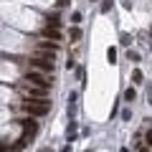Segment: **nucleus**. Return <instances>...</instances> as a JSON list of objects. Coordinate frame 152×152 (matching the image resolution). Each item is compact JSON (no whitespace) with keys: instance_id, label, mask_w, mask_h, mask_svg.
Returning a JSON list of instances; mask_svg holds the SVG:
<instances>
[{"instance_id":"1","label":"nucleus","mask_w":152,"mask_h":152,"mask_svg":"<svg viewBox=\"0 0 152 152\" xmlns=\"http://www.w3.org/2000/svg\"><path fill=\"white\" fill-rule=\"evenodd\" d=\"M20 109L28 117H43V114L51 112V102H46V99H26L20 104Z\"/></svg>"},{"instance_id":"2","label":"nucleus","mask_w":152,"mask_h":152,"mask_svg":"<svg viewBox=\"0 0 152 152\" xmlns=\"http://www.w3.org/2000/svg\"><path fill=\"white\" fill-rule=\"evenodd\" d=\"M28 66L38 71H46V74H53V56L51 53H36L28 58Z\"/></svg>"},{"instance_id":"3","label":"nucleus","mask_w":152,"mask_h":152,"mask_svg":"<svg viewBox=\"0 0 152 152\" xmlns=\"http://www.w3.org/2000/svg\"><path fill=\"white\" fill-rule=\"evenodd\" d=\"M18 89H20V91L26 94L28 99H46V91H48V89H43V86H36V84L26 81V79H23V81L18 84Z\"/></svg>"},{"instance_id":"4","label":"nucleus","mask_w":152,"mask_h":152,"mask_svg":"<svg viewBox=\"0 0 152 152\" xmlns=\"http://www.w3.org/2000/svg\"><path fill=\"white\" fill-rule=\"evenodd\" d=\"M26 81H31V84H36V86H43V89H48V76H46V71H38V69H33V71H28L26 74Z\"/></svg>"},{"instance_id":"5","label":"nucleus","mask_w":152,"mask_h":152,"mask_svg":"<svg viewBox=\"0 0 152 152\" xmlns=\"http://www.w3.org/2000/svg\"><path fill=\"white\" fill-rule=\"evenodd\" d=\"M36 48H38V53H51L53 56L56 51H58V43H56V41H41Z\"/></svg>"},{"instance_id":"6","label":"nucleus","mask_w":152,"mask_h":152,"mask_svg":"<svg viewBox=\"0 0 152 152\" xmlns=\"http://www.w3.org/2000/svg\"><path fill=\"white\" fill-rule=\"evenodd\" d=\"M43 38H51V41H61V31L53 26H46L43 28Z\"/></svg>"},{"instance_id":"7","label":"nucleus","mask_w":152,"mask_h":152,"mask_svg":"<svg viewBox=\"0 0 152 152\" xmlns=\"http://www.w3.org/2000/svg\"><path fill=\"white\" fill-rule=\"evenodd\" d=\"M20 127L26 129V134H33V132L38 129V124H36V122L31 119V117H28V119H20Z\"/></svg>"},{"instance_id":"8","label":"nucleus","mask_w":152,"mask_h":152,"mask_svg":"<svg viewBox=\"0 0 152 152\" xmlns=\"http://www.w3.org/2000/svg\"><path fill=\"white\" fill-rule=\"evenodd\" d=\"M69 38H71V41H79V38H81V31H79V28H71V31H69Z\"/></svg>"},{"instance_id":"9","label":"nucleus","mask_w":152,"mask_h":152,"mask_svg":"<svg viewBox=\"0 0 152 152\" xmlns=\"http://www.w3.org/2000/svg\"><path fill=\"white\" fill-rule=\"evenodd\" d=\"M134 96H137L134 89H127V91H124V99H127V102H134Z\"/></svg>"},{"instance_id":"10","label":"nucleus","mask_w":152,"mask_h":152,"mask_svg":"<svg viewBox=\"0 0 152 152\" xmlns=\"http://www.w3.org/2000/svg\"><path fill=\"white\" fill-rule=\"evenodd\" d=\"M107 58H109V64H117V61H114V58H117V51L109 48V51H107Z\"/></svg>"},{"instance_id":"11","label":"nucleus","mask_w":152,"mask_h":152,"mask_svg":"<svg viewBox=\"0 0 152 152\" xmlns=\"http://www.w3.org/2000/svg\"><path fill=\"white\" fill-rule=\"evenodd\" d=\"M58 23H61V18H58V15H51V18H48V26L58 28Z\"/></svg>"},{"instance_id":"12","label":"nucleus","mask_w":152,"mask_h":152,"mask_svg":"<svg viewBox=\"0 0 152 152\" xmlns=\"http://www.w3.org/2000/svg\"><path fill=\"white\" fill-rule=\"evenodd\" d=\"M132 79H134V84H140V81H142V71H134V74H132Z\"/></svg>"},{"instance_id":"13","label":"nucleus","mask_w":152,"mask_h":152,"mask_svg":"<svg viewBox=\"0 0 152 152\" xmlns=\"http://www.w3.org/2000/svg\"><path fill=\"white\" fill-rule=\"evenodd\" d=\"M64 5H69V0H58V8H64Z\"/></svg>"}]
</instances>
